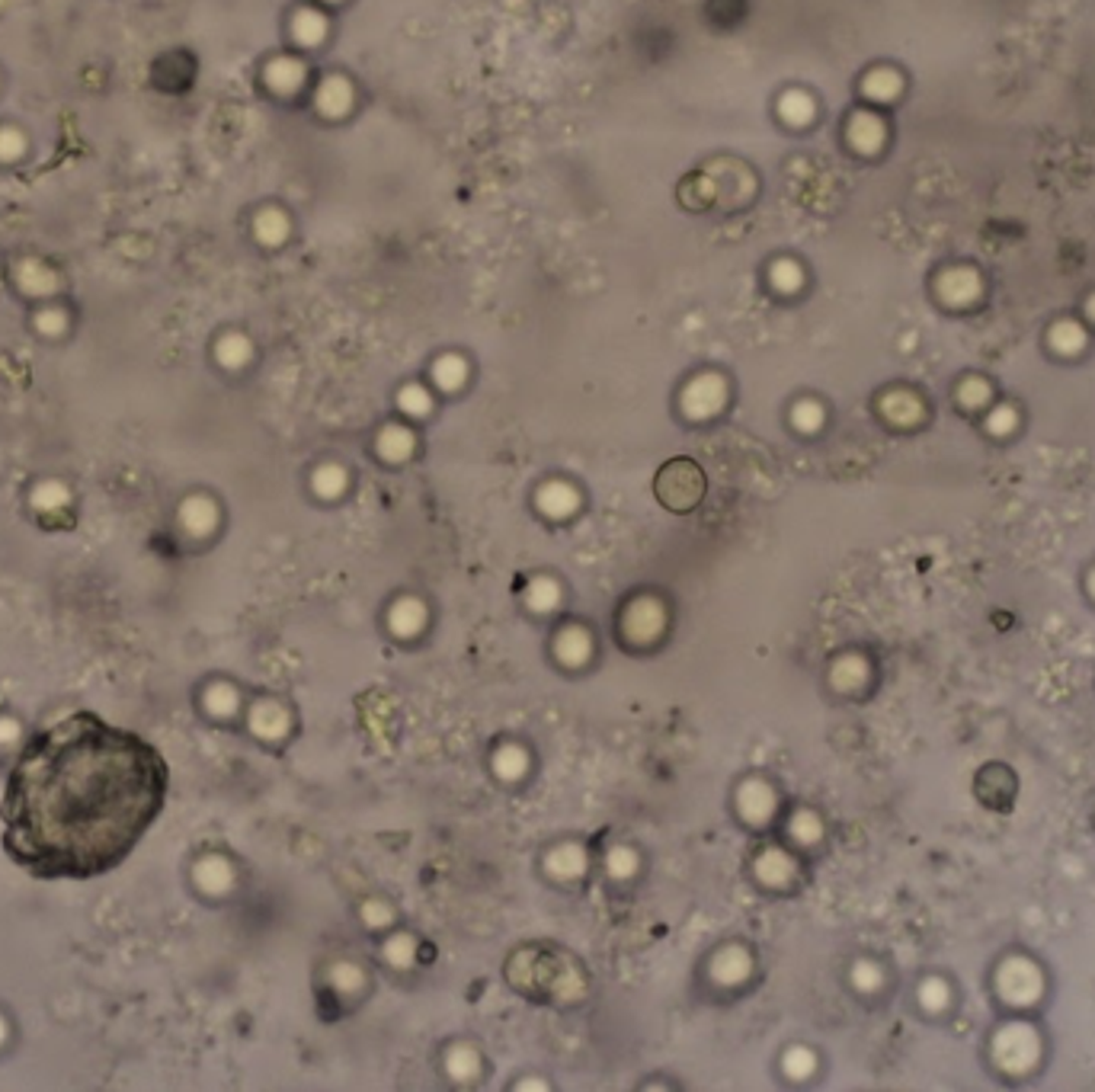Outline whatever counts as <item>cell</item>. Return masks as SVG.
Instances as JSON below:
<instances>
[{
    "label": "cell",
    "mask_w": 1095,
    "mask_h": 1092,
    "mask_svg": "<svg viewBox=\"0 0 1095 1092\" xmlns=\"http://www.w3.org/2000/svg\"><path fill=\"white\" fill-rule=\"evenodd\" d=\"M167 766L138 734L80 712L32 737L7 778V856L36 878L113 872L164 807Z\"/></svg>",
    "instance_id": "obj_1"
},
{
    "label": "cell",
    "mask_w": 1095,
    "mask_h": 1092,
    "mask_svg": "<svg viewBox=\"0 0 1095 1092\" xmlns=\"http://www.w3.org/2000/svg\"><path fill=\"white\" fill-rule=\"evenodd\" d=\"M1041 1035L1029 1022H1006L1002 1029H996L993 1042H989V1054H993V1064L1006 1073V1077H1029V1073L1038 1067L1041 1061Z\"/></svg>",
    "instance_id": "obj_2"
},
{
    "label": "cell",
    "mask_w": 1095,
    "mask_h": 1092,
    "mask_svg": "<svg viewBox=\"0 0 1095 1092\" xmlns=\"http://www.w3.org/2000/svg\"><path fill=\"white\" fill-rule=\"evenodd\" d=\"M993 990L1013 1010H1032L1045 996V970L1029 955L1002 958L993 970Z\"/></svg>",
    "instance_id": "obj_3"
},
{
    "label": "cell",
    "mask_w": 1095,
    "mask_h": 1092,
    "mask_svg": "<svg viewBox=\"0 0 1095 1092\" xmlns=\"http://www.w3.org/2000/svg\"><path fill=\"white\" fill-rule=\"evenodd\" d=\"M10 280H13V289L26 295L29 302H51L58 299L61 289H64V280L55 263H48L45 256H36V253H23L13 259L10 266Z\"/></svg>",
    "instance_id": "obj_4"
},
{
    "label": "cell",
    "mask_w": 1095,
    "mask_h": 1092,
    "mask_svg": "<svg viewBox=\"0 0 1095 1092\" xmlns=\"http://www.w3.org/2000/svg\"><path fill=\"white\" fill-rule=\"evenodd\" d=\"M702 494H705V475L689 459H676L657 475V497L670 510H692L702 500Z\"/></svg>",
    "instance_id": "obj_5"
},
{
    "label": "cell",
    "mask_w": 1095,
    "mask_h": 1092,
    "mask_svg": "<svg viewBox=\"0 0 1095 1092\" xmlns=\"http://www.w3.org/2000/svg\"><path fill=\"white\" fill-rule=\"evenodd\" d=\"M667 631V605L660 596H634L621 609V634L631 645H654Z\"/></svg>",
    "instance_id": "obj_6"
},
{
    "label": "cell",
    "mask_w": 1095,
    "mask_h": 1092,
    "mask_svg": "<svg viewBox=\"0 0 1095 1092\" xmlns=\"http://www.w3.org/2000/svg\"><path fill=\"white\" fill-rule=\"evenodd\" d=\"M727 401V381L718 372H702L695 375L689 385L683 388L680 407L689 420H708L724 407Z\"/></svg>",
    "instance_id": "obj_7"
},
{
    "label": "cell",
    "mask_w": 1095,
    "mask_h": 1092,
    "mask_svg": "<svg viewBox=\"0 0 1095 1092\" xmlns=\"http://www.w3.org/2000/svg\"><path fill=\"white\" fill-rule=\"evenodd\" d=\"M177 523L189 539H208L221 523V510L215 504V497H208V494L183 497L177 507Z\"/></svg>",
    "instance_id": "obj_8"
},
{
    "label": "cell",
    "mask_w": 1095,
    "mask_h": 1092,
    "mask_svg": "<svg viewBox=\"0 0 1095 1092\" xmlns=\"http://www.w3.org/2000/svg\"><path fill=\"white\" fill-rule=\"evenodd\" d=\"M775 804H778L775 788L759 775L746 778V782L737 788V810H740V817L746 824H753V827L769 824L772 813H775Z\"/></svg>",
    "instance_id": "obj_9"
},
{
    "label": "cell",
    "mask_w": 1095,
    "mask_h": 1092,
    "mask_svg": "<svg viewBox=\"0 0 1095 1092\" xmlns=\"http://www.w3.org/2000/svg\"><path fill=\"white\" fill-rule=\"evenodd\" d=\"M263 83L276 97H295L308 83V64L295 55H276L263 67Z\"/></svg>",
    "instance_id": "obj_10"
},
{
    "label": "cell",
    "mask_w": 1095,
    "mask_h": 1092,
    "mask_svg": "<svg viewBox=\"0 0 1095 1092\" xmlns=\"http://www.w3.org/2000/svg\"><path fill=\"white\" fill-rule=\"evenodd\" d=\"M247 727H250L253 737L266 740V743H276V740H283L289 734L292 715L276 699H256L247 708Z\"/></svg>",
    "instance_id": "obj_11"
},
{
    "label": "cell",
    "mask_w": 1095,
    "mask_h": 1092,
    "mask_svg": "<svg viewBox=\"0 0 1095 1092\" xmlns=\"http://www.w3.org/2000/svg\"><path fill=\"white\" fill-rule=\"evenodd\" d=\"M353 103H356V86L350 77L343 74H327L318 90H315V110L324 116V119H343L353 113Z\"/></svg>",
    "instance_id": "obj_12"
},
{
    "label": "cell",
    "mask_w": 1095,
    "mask_h": 1092,
    "mask_svg": "<svg viewBox=\"0 0 1095 1092\" xmlns=\"http://www.w3.org/2000/svg\"><path fill=\"white\" fill-rule=\"evenodd\" d=\"M708 974L721 986H740L753 974V955L743 945H724L715 951V958H711Z\"/></svg>",
    "instance_id": "obj_13"
},
{
    "label": "cell",
    "mask_w": 1095,
    "mask_h": 1092,
    "mask_svg": "<svg viewBox=\"0 0 1095 1092\" xmlns=\"http://www.w3.org/2000/svg\"><path fill=\"white\" fill-rule=\"evenodd\" d=\"M193 881L196 888L208 897H224L231 888H234V865L212 853V856H202L196 865H193Z\"/></svg>",
    "instance_id": "obj_14"
},
{
    "label": "cell",
    "mask_w": 1095,
    "mask_h": 1092,
    "mask_svg": "<svg viewBox=\"0 0 1095 1092\" xmlns=\"http://www.w3.org/2000/svg\"><path fill=\"white\" fill-rule=\"evenodd\" d=\"M980 295V276L977 269L970 266H954V269H945L942 276H938V299H942L945 305H970L973 299Z\"/></svg>",
    "instance_id": "obj_15"
},
{
    "label": "cell",
    "mask_w": 1095,
    "mask_h": 1092,
    "mask_svg": "<svg viewBox=\"0 0 1095 1092\" xmlns=\"http://www.w3.org/2000/svg\"><path fill=\"white\" fill-rule=\"evenodd\" d=\"M753 872L766 888H785V884H791L797 875V862L791 859V853H785V849L769 846L756 856Z\"/></svg>",
    "instance_id": "obj_16"
},
{
    "label": "cell",
    "mask_w": 1095,
    "mask_h": 1092,
    "mask_svg": "<svg viewBox=\"0 0 1095 1092\" xmlns=\"http://www.w3.org/2000/svg\"><path fill=\"white\" fill-rule=\"evenodd\" d=\"M554 657L564 664V667H583L589 657H593V634H589L583 625H564L558 634H554Z\"/></svg>",
    "instance_id": "obj_17"
},
{
    "label": "cell",
    "mask_w": 1095,
    "mask_h": 1092,
    "mask_svg": "<svg viewBox=\"0 0 1095 1092\" xmlns=\"http://www.w3.org/2000/svg\"><path fill=\"white\" fill-rule=\"evenodd\" d=\"M535 504H538V510H542L548 519H567V516L577 513L580 494L567 481H548V484H542V488H538Z\"/></svg>",
    "instance_id": "obj_18"
},
{
    "label": "cell",
    "mask_w": 1095,
    "mask_h": 1092,
    "mask_svg": "<svg viewBox=\"0 0 1095 1092\" xmlns=\"http://www.w3.org/2000/svg\"><path fill=\"white\" fill-rule=\"evenodd\" d=\"M846 138H849V145L856 148L859 154H878V151L884 148V138H888V129H884L881 116L865 113V110H862V113H856V116L849 119V126H846Z\"/></svg>",
    "instance_id": "obj_19"
},
{
    "label": "cell",
    "mask_w": 1095,
    "mask_h": 1092,
    "mask_svg": "<svg viewBox=\"0 0 1095 1092\" xmlns=\"http://www.w3.org/2000/svg\"><path fill=\"white\" fill-rule=\"evenodd\" d=\"M545 869H548L551 878H558V881H577V878H583L586 869H589L586 846H580V843L554 846L551 853H548V859H545Z\"/></svg>",
    "instance_id": "obj_20"
},
{
    "label": "cell",
    "mask_w": 1095,
    "mask_h": 1092,
    "mask_svg": "<svg viewBox=\"0 0 1095 1092\" xmlns=\"http://www.w3.org/2000/svg\"><path fill=\"white\" fill-rule=\"evenodd\" d=\"M289 32H292V42L295 45L318 48V45H324L327 32H330V20H327V13L318 10V7H299V10L292 13Z\"/></svg>",
    "instance_id": "obj_21"
},
{
    "label": "cell",
    "mask_w": 1095,
    "mask_h": 1092,
    "mask_svg": "<svg viewBox=\"0 0 1095 1092\" xmlns=\"http://www.w3.org/2000/svg\"><path fill=\"white\" fill-rule=\"evenodd\" d=\"M71 488L58 478H42L29 488V507L39 516H61L67 507H71Z\"/></svg>",
    "instance_id": "obj_22"
},
{
    "label": "cell",
    "mask_w": 1095,
    "mask_h": 1092,
    "mask_svg": "<svg viewBox=\"0 0 1095 1092\" xmlns=\"http://www.w3.org/2000/svg\"><path fill=\"white\" fill-rule=\"evenodd\" d=\"M426 602L416 599V596H401L391 609H388V628L391 634L397 638H416L423 628H426Z\"/></svg>",
    "instance_id": "obj_23"
},
{
    "label": "cell",
    "mask_w": 1095,
    "mask_h": 1092,
    "mask_svg": "<svg viewBox=\"0 0 1095 1092\" xmlns=\"http://www.w3.org/2000/svg\"><path fill=\"white\" fill-rule=\"evenodd\" d=\"M872 680V664L862 654H843L830 667V686L837 692H859Z\"/></svg>",
    "instance_id": "obj_24"
},
{
    "label": "cell",
    "mask_w": 1095,
    "mask_h": 1092,
    "mask_svg": "<svg viewBox=\"0 0 1095 1092\" xmlns=\"http://www.w3.org/2000/svg\"><path fill=\"white\" fill-rule=\"evenodd\" d=\"M32 331H36L42 340H64L67 331H71V311H67V305H61L58 299L39 302L32 308Z\"/></svg>",
    "instance_id": "obj_25"
},
{
    "label": "cell",
    "mask_w": 1095,
    "mask_h": 1092,
    "mask_svg": "<svg viewBox=\"0 0 1095 1092\" xmlns=\"http://www.w3.org/2000/svg\"><path fill=\"white\" fill-rule=\"evenodd\" d=\"M878 407H881V413H884V417H888L894 426H916L919 420L926 417L923 401H919V397H916L913 391H903V388L884 394Z\"/></svg>",
    "instance_id": "obj_26"
},
{
    "label": "cell",
    "mask_w": 1095,
    "mask_h": 1092,
    "mask_svg": "<svg viewBox=\"0 0 1095 1092\" xmlns=\"http://www.w3.org/2000/svg\"><path fill=\"white\" fill-rule=\"evenodd\" d=\"M250 359H253V343H250V337H247V334H240V331H228V334H221V337L215 340V362H218L221 369H228V372H240L243 366H247Z\"/></svg>",
    "instance_id": "obj_27"
},
{
    "label": "cell",
    "mask_w": 1095,
    "mask_h": 1092,
    "mask_svg": "<svg viewBox=\"0 0 1095 1092\" xmlns=\"http://www.w3.org/2000/svg\"><path fill=\"white\" fill-rule=\"evenodd\" d=\"M375 448H378V456L385 459V462L401 465V462H407V459L413 456V448H416V436H413V432H410L407 426H401V423H388L385 429L378 432Z\"/></svg>",
    "instance_id": "obj_28"
},
{
    "label": "cell",
    "mask_w": 1095,
    "mask_h": 1092,
    "mask_svg": "<svg viewBox=\"0 0 1095 1092\" xmlns=\"http://www.w3.org/2000/svg\"><path fill=\"white\" fill-rule=\"evenodd\" d=\"M202 705H205V712L212 715V718L228 721V718H234V715L240 712V692H237V686H234V683H228V680H215V683H208V686H205V692H202Z\"/></svg>",
    "instance_id": "obj_29"
},
{
    "label": "cell",
    "mask_w": 1095,
    "mask_h": 1092,
    "mask_svg": "<svg viewBox=\"0 0 1095 1092\" xmlns=\"http://www.w3.org/2000/svg\"><path fill=\"white\" fill-rule=\"evenodd\" d=\"M289 228H292L289 215L283 209H276V205H266V209H259L253 215V237L263 247H280V244H286Z\"/></svg>",
    "instance_id": "obj_30"
},
{
    "label": "cell",
    "mask_w": 1095,
    "mask_h": 1092,
    "mask_svg": "<svg viewBox=\"0 0 1095 1092\" xmlns=\"http://www.w3.org/2000/svg\"><path fill=\"white\" fill-rule=\"evenodd\" d=\"M561 596H564L561 593V583L554 580V577H548V574H538V577H532L526 583V605H529L532 612H538V615H548V612L558 609Z\"/></svg>",
    "instance_id": "obj_31"
},
{
    "label": "cell",
    "mask_w": 1095,
    "mask_h": 1092,
    "mask_svg": "<svg viewBox=\"0 0 1095 1092\" xmlns=\"http://www.w3.org/2000/svg\"><path fill=\"white\" fill-rule=\"evenodd\" d=\"M903 90V77L894 71V67H875L862 77V94L872 103H891L897 100Z\"/></svg>",
    "instance_id": "obj_32"
},
{
    "label": "cell",
    "mask_w": 1095,
    "mask_h": 1092,
    "mask_svg": "<svg viewBox=\"0 0 1095 1092\" xmlns=\"http://www.w3.org/2000/svg\"><path fill=\"white\" fill-rule=\"evenodd\" d=\"M491 766L503 782H519V778L529 772V753H526V747H519V743H503V747L494 750Z\"/></svg>",
    "instance_id": "obj_33"
},
{
    "label": "cell",
    "mask_w": 1095,
    "mask_h": 1092,
    "mask_svg": "<svg viewBox=\"0 0 1095 1092\" xmlns=\"http://www.w3.org/2000/svg\"><path fill=\"white\" fill-rule=\"evenodd\" d=\"M778 116L785 119L791 129H804L813 123L816 116V103L807 90H785L778 100Z\"/></svg>",
    "instance_id": "obj_34"
},
{
    "label": "cell",
    "mask_w": 1095,
    "mask_h": 1092,
    "mask_svg": "<svg viewBox=\"0 0 1095 1092\" xmlns=\"http://www.w3.org/2000/svg\"><path fill=\"white\" fill-rule=\"evenodd\" d=\"M1051 346H1054V350L1060 353V356H1076V353H1083L1086 350V343H1089V337H1086V327L1080 324V321H1057L1054 327H1051Z\"/></svg>",
    "instance_id": "obj_35"
},
{
    "label": "cell",
    "mask_w": 1095,
    "mask_h": 1092,
    "mask_svg": "<svg viewBox=\"0 0 1095 1092\" xmlns=\"http://www.w3.org/2000/svg\"><path fill=\"white\" fill-rule=\"evenodd\" d=\"M445 1073L455 1083H468L481 1073V1057L472 1045H451L445 1054Z\"/></svg>",
    "instance_id": "obj_36"
},
{
    "label": "cell",
    "mask_w": 1095,
    "mask_h": 1092,
    "mask_svg": "<svg viewBox=\"0 0 1095 1092\" xmlns=\"http://www.w3.org/2000/svg\"><path fill=\"white\" fill-rule=\"evenodd\" d=\"M788 837L797 846H816V843L824 840V821H820V813L810 810V807H797L791 813V821H788Z\"/></svg>",
    "instance_id": "obj_37"
},
{
    "label": "cell",
    "mask_w": 1095,
    "mask_h": 1092,
    "mask_svg": "<svg viewBox=\"0 0 1095 1092\" xmlns=\"http://www.w3.org/2000/svg\"><path fill=\"white\" fill-rule=\"evenodd\" d=\"M916 999L926 1013L938 1016V1013H945L951 1007V986H948L945 977H926L923 983L916 986Z\"/></svg>",
    "instance_id": "obj_38"
},
{
    "label": "cell",
    "mask_w": 1095,
    "mask_h": 1092,
    "mask_svg": "<svg viewBox=\"0 0 1095 1092\" xmlns=\"http://www.w3.org/2000/svg\"><path fill=\"white\" fill-rule=\"evenodd\" d=\"M465 378H468V362L455 353L439 356L436 366H432V381H436V388H442V391H459L465 385Z\"/></svg>",
    "instance_id": "obj_39"
},
{
    "label": "cell",
    "mask_w": 1095,
    "mask_h": 1092,
    "mask_svg": "<svg viewBox=\"0 0 1095 1092\" xmlns=\"http://www.w3.org/2000/svg\"><path fill=\"white\" fill-rule=\"evenodd\" d=\"M29 154V135L26 129L13 126V123H4L0 126V164H20L23 158Z\"/></svg>",
    "instance_id": "obj_40"
},
{
    "label": "cell",
    "mask_w": 1095,
    "mask_h": 1092,
    "mask_svg": "<svg viewBox=\"0 0 1095 1092\" xmlns=\"http://www.w3.org/2000/svg\"><path fill=\"white\" fill-rule=\"evenodd\" d=\"M327 980H330V986H334V993L356 996L365 986V970L359 964H353V961H337L334 967H330Z\"/></svg>",
    "instance_id": "obj_41"
},
{
    "label": "cell",
    "mask_w": 1095,
    "mask_h": 1092,
    "mask_svg": "<svg viewBox=\"0 0 1095 1092\" xmlns=\"http://www.w3.org/2000/svg\"><path fill=\"white\" fill-rule=\"evenodd\" d=\"M311 491H315L321 500H337L346 491V472L340 465H321L311 475Z\"/></svg>",
    "instance_id": "obj_42"
},
{
    "label": "cell",
    "mask_w": 1095,
    "mask_h": 1092,
    "mask_svg": "<svg viewBox=\"0 0 1095 1092\" xmlns=\"http://www.w3.org/2000/svg\"><path fill=\"white\" fill-rule=\"evenodd\" d=\"M781 1070H785L788 1080H810L816 1073V1054L804 1045H794L781 1057Z\"/></svg>",
    "instance_id": "obj_43"
},
{
    "label": "cell",
    "mask_w": 1095,
    "mask_h": 1092,
    "mask_svg": "<svg viewBox=\"0 0 1095 1092\" xmlns=\"http://www.w3.org/2000/svg\"><path fill=\"white\" fill-rule=\"evenodd\" d=\"M416 948H420V945H416V939L410 932H394L391 939L385 942V961L391 967H397V970H407L416 961Z\"/></svg>",
    "instance_id": "obj_44"
},
{
    "label": "cell",
    "mask_w": 1095,
    "mask_h": 1092,
    "mask_svg": "<svg viewBox=\"0 0 1095 1092\" xmlns=\"http://www.w3.org/2000/svg\"><path fill=\"white\" fill-rule=\"evenodd\" d=\"M791 423L797 432H804V436H810V432H816L824 423H827V410L820 401H813V397H804V401H797L791 407Z\"/></svg>",
    "instance_id": "obj_45"
},
{
    "label": "cell",
    "mask_w": 1095,
    "mask_h": 1092,
    "mask_svg": "<svg viewBox=\"0 0 1095 1092\" xmlns=\"http://www.w3.org/2000/svg\"><path fill=\"white\" fill-rule=\"evenodd\" d=\"M849 980L859 993H878L884 986V967L872 958H859L849 970Z\"/></svg>",
    "instance_id": "obj_46"
},
{
    "label": "cell",
    "mask_w": 1095,
    "mask_h": 1092,
    "mask_svg": "<svg viewBox=\"0 0 1095 1092\" xmlns=\"http://www.w3.org/2000/svg\"><path fill=\"white\" fill-rule=\"evenodd\" d=\"M637 869H641V859H637V853H634L631 846H612V849H608V856H605V872L612 875L615 881H628V878H634V875H637Z\"/></svg>",
    "instance_id": "obj_47"
},
{
    "label": "cell",
    "mask_w": 1095,
    "mask_h": 1092,
    "mask_svg": "<svg viewBox=\"0 0 1095 1092\" xmlns=\"http://www.w3.org/2000/svg\"><path fill=\"white\" fill-rule=\"evenodd\" d=\"M769 283L781 295H794L797 289L804 286V269L797 266L794 259H775L772 269H769Z\"/></svg>",
    "instance_id": "obj_48"
},
{
    "label": "cell",
    "mask_w": 1095,
    "mask_h": 1092,
    "mask_svg": "<svg viewBox=\"0 0 1095 1092\" xmlns=\"http://www.w3.org/2000/svg\"><path fill=\"white\" fill-rule=\"evenodd\" d=\"M989 397H993V388H989V381L980 378V375H970L964 378L958 385V404L964 410H980L989 404Z\"/></svg>",
    "instance_id": "obj_49"
},
{
    "label": "cell",
    "mask_w": 1095,
    "mask_h": 1092,
    "mask_svg": "<svg viewBox=\"0 0 1095 1092\" xmlns=\"http://www.w3.org/2000/svg\"><path fill=\"white\" fill-rule=\"evenodd\" d=\"M397 407H401L407 417H426L432 410V394L423 385H404L397 391Z\"/></svg>",
    "instance_id": "obj_50"
},
{
    "label": "cell",
    "mask_w": 1095,
    "mask_h": 1092,
    "mask_svg": "<svg viewBox=\"0 0 1095 1092\" xmlns=\"http://www.w3.org/2000/svg\"><path fill=\"white\" fill-rule=\"evenodd\" d=\"M1019 426V410L1013 404H996L986 413V432L989 436H1010Z\"/></svg>",
    "instance_id": "obj_51"
},
{
    "label": "cell",
    "mask_w": 1095,
    "mask_h": 1092,
    "mask_svg": "<svg viewBox=\"0 0 1095 1092\" xmlns=\"http://www.w3.org/2000/svg\"><path fill=\"white\" fill-rule=\"evenodd\" d=\"M359 913H362V923L369 926V929H385V926L394 923V910L385 904V900H378V897L365 900Z\"/></svg>",
    "instance_id": "obj_52"
},
{
    "label": "cell",
    "mask_w": 1095,
    "mask_h": 1092,
    "mask_svg": "<svg viewBox=\"0 0 1095 1092\" xmlns=\"http://www.w3.org/2000/svg\"><path fill=\"white\" fill-rule=\"evenodd\" d=\"M16 740H20V724L10 715H0V747H13Z\"/></svg>",
    "instance_id": "obj_53"
},
{
    "label": "cell",
    "mask_w": 1095,
    "mask_h": 1092,
    "mask_svg": "<svg viewBox=\"0 0 1095 1092\" xmlns=\"http://www.w3.org/2000/svg\"><path fill=\"white\" fill-rule=\"evenodd\" d=\"M516 1089H548V1083H542V1080H523Z\"/></svg>",
    "instance_id": "obj_54"
},
{
    "label": "cell",
    "mask_w": 1095,
    "mask_h": 1092,
    "mask_svg": "<svg viewBox=\"0 0 1095 1092\" xmlns=\"http://www.w3.org/2000/svg\"><path fill=\"white\" fill-rule=\"evenodd\" d=\"M1086 318H1089V321H1095V292L1086 299Z\"/></svg>",
    "instance_id": "obj_55"
},
{
    "label": "cell",
    "mask_w": 1095,
    "mask_h": 1092,
    "mask_svg": "<svg viewBox=\"0 0 1095 1092\" xmlns=\"http://www.w3.org/2000/svg\"><path fill=\"white\" fill-rule=\"evenodd\" d=\"M7 1035H10V1026H7V1019H4V1016H0V1045H4V1042H7Z\"/></svg>",
    "instance_id": "obj_56"
},
{
    "label": "cell",
    "mask_w": 1095,
    "mask_h": 1092,
    "mask_svg": "<svg viewBox=\"0 0 1095 1092\" xmlns=\"http://www.w3.org/2000/svg\"><path fill=\"white\" fill-rule=\"evenodd\" d=\"M1089 593H1092V599H1095V567H1092V574H1089Z\"/></svg>",
    "instance_id": "obj_57"
},
{
    "label": "cell",
    "mask_w": 1095,
    "mask_h": 1092,
    "mask_svg": "<svg viewBox=\"0 0 1095 1092\" xmlns=\"http://www.w3.org/2000/svg\"><path fill=\"white\" fill-rule=\"evenodd\" d=\"M321 4H340V0H321Z\"/></svg>",
    "instance_id": "obj_58"
}]
</instances>
